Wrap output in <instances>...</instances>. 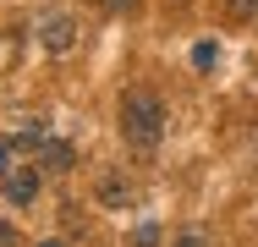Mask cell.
I'll use <instances>...</instances> for the list:
<instances>
[{
    "label": "cell",
    "mask_w": 258,
    "mask_h": 247,
    "mask_svg": "<svg viewBox=\"0 0 258 247\" xmlns=\"http://www.w3.org/2000/svg\"><path fill=\"white\" fill-rule=\"evenodd\" d=\"M121 138L138 154H149L165 138V104H159V94H149V88H126L121 94Z\"/></svg>",
    "instance_id": "obj_1"
},
{
    "label": "cell",
    "mask_w": 258,
    "mask_h": 247,
    "mask_svg": "<svg viewBox=\"0 0 258 247\" xmlns=\"http://www.w3.org/2000/svg\"><path fill=\"white\" fill-rule=\"evenodd\" d=\"M0 187H6V198H11L17 209H28V203L39 198V170H33V165H11V176H6Z\"/></svg>",
    "instance_id": "obj_2"
},
{
    "label": "cell",
    "mask_w": 258,
    "mask_h": 247,
    "mask_svg": "<svg viewBox=\"0 0 258 247\" xmlns=\"http://www.w3.org/2000/svg\"><path fill=\"white\" fill-rule=\"evenodd\" d=\"M44 49H72V17H50L44 22Z\"/></svg>",
    "instance_id": "obj_3"
},
{
    "label": "cell",
    "mask_w": 258,
    "mask_h": 247,
    "mask_svg": "<svg viewBox=\"0 0 258 247\" xmlns=\"http://www.w3.org/2000/svg\"><path fill=\"white\" fill-rule=\"evenodd\" d=\"M44 170H72V143H44Z\"/></svg>",
    "instance_id": "obj_4"
},
{
    "label": "cell",
    "mask_w": 258,
    "mask_h": 247,
    "mask_svg": "<svg viewBox=\"0 0 258 247\" xmlns=\"http://www.w3.org/2000/svg\"><path fill=\"white\" fill-rule=\"evenodd\" d=\"M99 198H104V203H126V198H132V187H126V181H104Z\"/></svg>",
    "instance_id": "obj_5"
},
{
    "label": "cell",
    "mask_w": 258,
    "mask_h": 247,
    "mask_svg": "<svg viewBox=\"0 0 258 247\" xmlns=\"http://www.w3.org/2000/svg\"><path fill=\"white\" fill-rule=\"evenodd\" d=\"M104 11H110V17H132V11H138V6H143V0H99Z\"/></svg>",
    "instance_id": "obj_6"
},
{
    "label": "cell",
    "mask_w": 258,
    "mask_h": 247,
    "mask_svg": "<svg viewBox=\"0 0 258 247\" xmlns=\"http://www.w3.org/2000/svg\"><path fill=\"white\" fill-rule=\"evenodd\" d=\"M132 247H159V225H138V236H132Z\"/></svg>",
    "instance_id": "obj_7"
},
{
    "label": "cell",
    "mask_w": 258,
    "mask_h": 247,
    "mask_svg": "<svg viewBox=\"0 0 258 247\" xmlns=\"http://www.w3.org/2000/svg\"><path fill=\"white\" fill-rule=\"evenodd\" d=\"M214 55H220L214 44H192V66H214Z\"/></svg>",
    "instance_id": "obj_8"
},
{
    "label": "cell",
    "mask_w": 258,
    "mask_h": 247,
    "mask_svg": "<svg viewBox=\"0 0 258 247\" xmlns=\"http://www.w3.org/2000/svg\"><path fill=\"white\" fill-rule=\"evenodd\" d=\"M22 143H28V148L44 143V121H28V127H22Z\"/></svg>",
    "instance_id": "obj_9"
},
{
    "label": "cell",
    "mask_w": 258,
    "mask_h": 247,
    "mask_svg": "<svg viewBox=\"0 0 258 247\" xmlns=\"http://www.w3.org/2000/svg\"><path fill=\"white\" fill-rule=\"evenodd\" d=\"M231 11H236V17H253V11H258V0H231Z\"/></svg>",
    "instance_id": "obj_10"
},
{
    "label": "cell",
    "mask_w": 258,
    "mask_h": 247,
    "mask_svg": "<svg viewBox=\"0 0 258 247\" xmlns=\"http://www.w3.org/2000/svg\"><path fill=\"white\" fill-rule=\"evenodd\" d=\"M6 176H11V148L0 143V181H6Z\"/></svg>",
    "instance_id": "obj_11"
},
{
    "label": "cell",
    "mask_w": 258,
    "mask_h": 247,
    "mask_svg": "<svg viewBox=\"0 0 258 247\" xmlns=\"http://www.w3.org/2000/svg\"><path fill=\"white\" fill-rule=\"evenodd\" d=\"M176 247H204V236H198V231H187V236H176Z\"/></svg>",
    "instance_id": "obj_12"
},
{
    "label": "cell",
    "mask_w": 258,
    "mask_h": 247,
    "mask_svg": "<svg viewBox=\"0 0 258 247\" xmlns=\"http://www.w3.org/2000/svg\"><path fill=\"white\" fill-rule=\"evenodd\" d=\"M17 242V236H11V225H0V247H11Z\"/></svg>",
    "instance_id": "obj_13"
},
{
    "label": "cell",
    "mask_w": 258,
    "mask_h": 247,
    "mask_svg": "<svg viewBox=\"0 0 258 247\" xmlns=\"http://www.w3.org/2000/svg\"><path fill=\"white\" fill-rule=\"evenodd\" d=\"M39 247H66V242H39Z\"/></svg>",
    "instance_id": "obj_14"
}]
</instances>
